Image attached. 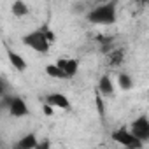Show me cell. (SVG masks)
<instances>
[{
    "instance_id": "cell-20",
    "label": "cell",
    "mask_w": 149,
    "mask_h": 149,
    "mask_svg": "<svg viewBox=\"0 0 149 149\" xmlns=\"http://www.w3.org/2000/svg\"><path fill=\"white\" fill-rule=\"evenodd\" d=\"M0 81H2V77H0Z\"/></svg>"
},
{
    "instance_id": "cell-4",
    "label": "cell",
    "mask_w": 149,
    "mask_h": 149,
    "mask_svg": "<svg viewBox=\"0 0 149 149\" xmlns=\"http://www.w3.org/2000/svg\"><path fill=\"white\" fill-rule=\"evenodd\" d=\"M128 130H130L142 144H146V142L149 140V119H147V116H146V114L139 116V118L130 125Z\"/></svg>"
},
{
    "instance_id": "cell-13",
    "label": "cell",
    "mask_w": 149,
    "mask_h": 149,
    "mask_svg": "<svg viewBox=\"0 0 149 149\" xmlns=\"http://www.w3.org/2000/svg\"><path fill=\"white\" fill-rule=\"evenodd\" d=\"M118 84H119V88H121V90L128 91V90H132V88H133V79L128 76L126 72H121L119 76H118Z\"/></svg>"
},
{
    "instance_id": "cell-15",
    "label": "cell",
    "mask_w": 149,
    "mask_h": 149,
    "mask_svg": "<svg viewBox=\"0 0 149 149\" xmlns=\"http://www.w3.org/2000/svg\"><path fill=\"white\" fill-rule=\"evenodd\" d=\"M42 109H44L46 116H53V112H54V111H53V107H51L49 104H44V105H42Z\"/></svg>"
},
{
    "instance_id": "cell-18",
    "label": "cell",
    "mask_w": 149,
    "mask_h": 149,
    "mask_svg": "<svg viewBox=\"0 0 149 149\" xmlns=\"http://www.w3.org/2000/svg\"><path fill=\"white\" fill-rule=\"evenodd\" d=\"M93 2H97V4H104V2H109V0H93Z\"/></svg>"
},
{
    "instance_id": "cell-8",
    "label": "cell",
    "mask_w": 149,
    "mask_h": 149,
    "mask_svg": "<svg viewBox=\"0 0 149 149\" xmlns=\"http://www.w3.org/2000/svg\"><path fill=\"white\" fill-rule=\"evenodd\" d=\"M7 60H9V63L13 65V68L18 70V72H25V70L28 68L26 58H25L23 54H19L18 51H14V49H7Z\"/></svg>"
},
{
    "instance_id": "cell-19",
    "label": "cell",
    "mask_w": 149,
    "mask_h": 149,
    "mask_svg": "<svg viewBox=\"0 0 149 149\" xmlns=\"http://www.w3.org/2000/svg\"><path fill=\"white\" fill-rule=\"evenodd\" d=\"M139 2H140V4H142V6H146V4H147V2H149V0H139Z\"/></svg>"
},
{
    "instance_id": "cell-6",
    "label": "cell",
    "mask_w": 149,
    "mask_h": 149,
    "mask_svg": "<svg viewBox=\"0 0 149 149\" xmlns=\"http://www.w3.org/2000/svg\"><path fill=\"white\" fill-rule=\"evenodd\" d=\"M54 63H56L58 68L61 70V74H63L65 79L76 77V74H77V70H79V61H77L76 58H58Z\"/></svg>"
},
{
    "instance_id": "cell-14",
    "label": "cell",
    "mask_w": 149,
    "mask_h": 149,
    "mask_svg": "<svg viewBox=\"0 0 149 149\" xmlns=\"http://www.w3.org/2000/svg\"><path fill=\"white\" fill-rule=\"evenodd\" d=\"M46 74L51 77V79H65L63 77V74H61V70L58 68V65L56 63H49V65H46Z\"/></svg>"
},
{
    "instance_id": "cell-12",
    "label": "cell",
    "mask_w": 149,
    "mask_h": 149,
    "mask_svg": "<svg viewBox=\"0 0 149 149\" xmlns=\"http://www.w3.org/2000/svg\"><path fill=\"white\" fill-rule=\"evenodd\" d=\"M123 60H125V51L123 49H111V51H107V61H109L111 67L121 65Z\"/></svg>"
},
{
    "instance_id": "cell-2",
    "label": "cell",
    "mask_w": 149,
    "mask_h": 149,
    "mask_svg": "<svg viewBox=\"0 0 149 149\" xmlns=\"http://www.w3.org/2000/svg\"><path fill=\"white\" fill-rule=\"evenodd\" d=\"M118 18L116 13V0H109V2L98 4L97 7H93L88 14L86 19L93 25H112Z\"/></svg>"
},
{
    "instance_id": "cell-16",
    "label": "cell",
    "mask_w": 149,
    "mask_h": 149,
    "mask_svg": "<svg viewBox=\"0 0 149 149\" xmlns=\"http://www.w3.org/2000/svg\"><path fill=\"white\" fill-rule=\"evenodd\" d=\"M97 105H98V112H100V114H104V104H102L100 97H97Z\"/></svg>"
},
{
    "instance_id": "cell-10",
    "label": "cell",
    "mask_w": 149,
    "mask_h": 149,
    "mask_svg": "<svg viewBox=\"0 0 149 149\" xmlns=\"http://www.w3.org/2000/svg\"><path fill=\"white\" fill-rule=\"evenodd\" d=\"M98 93H102L104 97H114V84L111 81L109 76H102L98 81Z\"/></svg>"
},
{
    "instance_id": "cell-1",
    "label": "cell",
    "mask_w": 149,
    "mask_h": 149,
    "mask_svg": "<svg viewBox=\"0 0 149 149\" xmlns=\"http://www.w3.org/2000/svg\"><path fill=\"white\" fill-rule=\"evenodd\" d=\"M54 40H56V33L47 25H42L37 30H32L23 37V44L40 54H46L49 51V47L54 44Z\"/></svg>"
},
{
    "instance_id": "cell-11",
    "label": "cell",
    "mask_w": 149,
    "mask_h": 149,
    "mask_svg": "<svg viewBox=\"0 0 149 149\" xmlns=\"http://www.w3.org/2000/svg\"><path fill=\"white\" fill-rule=\"evenodd\" d=\"M16 147L18 149H35V147H39V140L33 133H28L16 144Z\"/></svg>"
},
{
    "instance_id": "cell-17",
    "label": "cell",
    "mask_w": 149,
    "mask_h": 149,
    "mask_svg": "<svg viewBox=\"0 0 149 149\" xmlns=\"http://www.w3.org/2000/svg\"><path fill=\"white\" fill-rule=\"evenodd\" d=\"M6 95V84H4V81H0V97H4Z\"/></svg>"
},
{
    "instance_id": "cell-7",
    "label": "cell",
    "mask_w": 149,
    "mask_h": 149,
    "mask_svg": "<svg viewBox=\"0 0 149 149\" xmlns=\"http://www.w3.org/2000/svg\"><path fill=\"white\" fill-rule=\"evenodd\" d=\"M46 104H49L54 109H61V111H70L72 109V102L68 100V97L65 93H49L46 97Z\"/></svg>"
},
{
    "instance_id": "cell-9",
    "label": "cell",
    "mask_w": 149,
    "mask_h": 149,
    "mask_svg": "<svg viewBox=\"0 0 149 149\" xmlns=\"http://www.w3.org/2000/svg\"><path fill=\"white\" fill-rule=\"evenodd\" d=\"M11 14L16 18H25L30 14V6L25 2V0H14L11 6Z\"/></svg>"
},
{
    "instance_id": "cell-3",
    "label": "cell",
    "mask_w": 149,
    "mask_h": 149,
    "mask_svg": "<svg viewBox=\"0 0 149 149\" xmlns=\"http://www.w3.org/2000/svg\"><path fill=\"white\" fill-rule=\"evenodd\" d=\"M112 139L118 144H121L125 147H130V149H140V147H144V144L128 128H118V130H114L112 132Z\"/></svg>"
},
{
    "instance_id": "cell-5",
    "label": "cell",
    "mask_w": 149,
    "mask_h": 149,
    "mask_svg": "<svg viewBox=\"0 0 149 149\" xmlns=\"http://www.w3.org/2000/svg\"><path fill=\"white\" fill-rule=\"evenodd\" d=\"M7 111H9V114L13 118H26L30 114L28 104L21 97H11L7 100Z\"/></svg>"
}]
</instances>
